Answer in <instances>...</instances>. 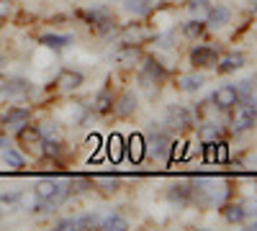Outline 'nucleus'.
Here are the masks:
<instances>
[{
    "instance_id": "1",
    "label": "nucleus",
    "mask_w": 257,
    "mask_h": 231,
    "mask_svg": "<svg viewBox=\"0 0 257 231\" xmlns=\"http://www.w3.org/2000/svg\"><path fill=\"white\" fill-rule=\"evenodd\" d=\"M254 123H257V108H254L252 98L239 100L237 106H234V116H231V131H234V134H244V131L254 129Z\"/></svg>"
},
{
    "instance_id": "2",
    "label": "nucleus",
    "mask_w": 257,
    "mask_h": 231,
    "mask_svg": "<svg viewBox=\"0 0 257 231\" xmlns=\"http://www.w3.org/2000/svg\"><path fill=\"white\" fill-rule=\"evenodd\" d=\"M198 121V116H196V111L193 108H188V106H170L167 108V113H165V123L170 126V129H175V131H188V129H196V123Z\"/></svg>"
},
{
    "instance_id": "3",
    "label": "nucleus",
    "mask_w": 257,
    "mask_h": 231,
    "mask_svg": "<svg viewBox=\"0 0 257 231\" xmlns=\"http://www.w3.org/2000/svg\"><path fill=\"white\" fill-rule=\"evenodd\" d=\"M77 16L88 26H93L98 34H113L116 31V18L108 8H95V11H77Z\"/></svg>"
},
{
    "instance_id": "4",
    "label": "nucleus",
    "mask_w": 257,
    "mask_h": 231,
    "mask_svg": "<svg viewBox=\"0 0 257 231\" xmlns=\"http://www.w3.org/2000/svg\"><path fill=\"white\" fill-rule=\"evenodd\" d=\"M167 70L162 67V62H157L155 57H144V65H142V72H139V82L144 88H152V85H160V82L167 80Z\"/></svg>"
},
{
    "instance_id": "5",
    "label": "nucleus",
    "mask_w": 257,
    "mask_h": 231,
    "mask_svg": "<svg viewBox=\"0 0 257 231\" xmlns=\"http://www.w3.org/2000/svg\"><path fill=\"white\" fill-rule=\"evenodd\" d=\"M16 139H18V146L24 152H34V154H41V144H44V134H41L39 126H21L16 131Z\"/></svg>"
},
{
    "instance_id": "6",
    "label": "nucleus",
    "mask_w": 257,
    "mask_h": 231,
    "mask_svg": "<svg viewBox=\"0 0 257 231\" xmlns=\"http://www.w3.org/2000/svg\"><path fill=\"white\" fill-rule=\"evenodd\" d=\"M144 144H147V154H152L157 159H167L170 157V149H173V139H170V134L162 131V129L149 134L144 139Z\"/></svg>"
},
{
    "instance_id": "7",
    "label": "nucleus",
    "mask_w": 257,
    "mask_h": 231,
    "mask_svg": "<svg viewBox=\"0 0 257 231\" xmlns=\"http://www.w3.org/2000/svg\"><path fill=\"white\" fill-rule=\"evenodd\" d=\"M216 62H219V49L216 47H211V44L193 47V52H190V65L193 67L211 70V67H216Z\"/></svg>"
},
{
    "instance_id": "8",
    "label": "nucleus",
    "mask_w": 257,
    "mask_h": 231,
    "mask_svg": "<svg viewBox=\"0 0 257 231\" xmlns=\"http://www.w3.org/2000/svg\"><path fill=\"white\" fill-rule=\"evenodd\" d=\"M211 103H213V108H219V111H229L239 103V93L234 85H221L211 93Z\"/></svg>"
},
{
    "instance_id": "9",
    "label": "nucleus",
    "mask_w": 257,
    "mask_h": 231,
    "mask_svg": "<svg viewBox=\"0 0 257 231\" xmlns=\"http://www.w3.org/2000/svg\"><path fill=\"white\" fill-rule=\"evenodd\" d=\"M29 121H31V111L21 108V106H11L3 116H0V126H3V129H13V131H18L21 126H26Z\"/></svg>"
},
{
    "instance_id": "10",
    "label": "nucleus",
    "mask_w": 257,
    "mask_h": 231,
    "mask_svg": "<svg viewBox=\"0 0 257 231\" xmlns=\"http://www.w3.org/2000/svg\"><path fill=\"white\" fill-rule=\"evenodd\" d=\"M0 93H3L6 98H29L34 93V85L24 77H11L0 85Z\"/></svg>"
},
{
    "instance_id": "11",
    "label": "nucleus",
    "mask_w": 257,
    "mask_h": 231,
    "mask_svg": "<svg viewBox=\"0 0 257 231\" xmlns=\"http://www.w3.org/2000/svg\"><path fill=\"white\" fill-rule=\"evenodd\" d=\"M82 82H85L82 72H77V70H62L57 75V80H54V88L62 90V93H72V90H77L82 85Z\"/></svg>"
},
{
    "instance_id": "12",
    "label": "nucleus",
    "mask_w": 257,
    "mask_h": 231,
    "mask_svg": "<svg viewBox=\"0 0 257 231\" xmlns=\"http://www.w3.org/2000/svg\"><path fill=\"white\" fill-rule=\"evenodd\" d=\"M39 44L44 49H52V52H62V49H67L70 44H75V39L70 34H41Z\"/></svg>"
},
{
    "instance_id": "13",
    "label": "nucleus",
    "mask_w": 257,
    "mask_h": 231,
    "mask_svg": "<svg viewBox=\"0 0 257 231\" xmlns=\"http://www.w3.org/2000/svg\"><path fill=\"white\" fill-rule=\"evenodd\" d=\"M105 154H108V159L113 164L123 162V157H126V139L121 134H111L108 139H105Z\"/></svg>"
},
{
    "instance_id": "14",
    "label": "nucleus",
    "mask_w": 257,
    "mask_h": 231,
    "mask_svg": "<svg viewBox=\"0 0 257 231\" xmlns=\"http://www.w3.org/2000/svg\"><path fill=\"white\" fill-rule=\"evenodd\" d=\"M242 67H244V54H242V52H229V54H224V57L216 62V72H221V75L237 72V70H242Z\"/></svg>"
},
{
    "instance_id": "15",
    "label": "nucleus",
    "mask_w": 257,
    "mask_h": 231,
    "mask_svg": "<svg viewBox=\"0 0 257 231\" xmlns=\"http://www.w3.org/2000/svg\"><path fill=\"white\" fill-rule=\"evenodd\" d=\"M231 21V11L226 6H211V11L206 13V26L211 29H224Z\"/></svg>"
},
{
    "instance_id": "16",
    "label": "nucleus",
    "mask_w": 257,
    "mask_h": 231,
    "mask_svg": "<svg viewBox=\"0 0 257 231\" xmlns=\"http://www.w3.org/2000/svg\"><path fill=\"white\" fill-rule=\"evenodd\" d=\"M126 154L128 159H132L134 164H139L147 154V144H144V136L142 134H134V136H128L126 139Z\"/></svg>"
},
{
    "instance_id": "17",
    "label": "nucleus",
    "mask_w": 257,
    "mask_h": 231,
    "mask_svg": "<svg viewBox=\"0 0 257 231\" xmlns=\"http://www.w3.org/2000/svg\"><path fill=\"white\" fill-rule=\"evenodd\" d=\"M170 200L178 203V205H185L190 203V195H193V182H173L170 185V190H167Z\"/></svg>"
},
{
    "instance_id": "18",
    "label": "nucleus",
    "mask_w": 257,
    "mask_h": 231,
    "mask_svg": "<svg viewBox=\"0 0 257 231\" xmlns=\"http://www.w3.org/2000/svg\"><path fill=\"white\" fill-rule=\"evenodd\" d=\"M221 216L229 223H244L247 221V211H244V203H221Z\"/></svg>"
},
{
    "instance_id": "19",
    "label": "nucleus",
    "mask_w": 257,
    "mask_h": 231,
    "mask_svg": "<svg viewBox=\"0 0 257 231\" xmlns=\"http://www.w3.org/2000/svg\"><path fill=\"white\" fill-rule=\"evenodd\" d=\"M113 111H116L118 116H132V113L137 111V95H134L132 90L121 93V95L113 100Z\"/></svg>"
},
{
    "instance_id": "20",
    "label": "nucleus",
    "mask_w": 257,
    "mask_h": 231,
    "mask_svg": "<svg viewBox=\"0 0 257 231\" xmlns=\"http://www.w3.org/2000/svg\"><path fill=\"white\" fill-rule=\"evenodd\" d=\"M206 21H201V18H190V21H185V24L180 26V34L185 36V39H201L203 34H206Z\"/></svg>"
},
{
    "instance_id": "21",
    "label": "nucleus",
    "mask_w": 257,
    "mask_h": 231,
    "mask_svg": "<svg viewBox=\"0 0 257 231\" xmlns=\"http://www.w3.org/2000/svg\"><path fill=\"white\" fill-rule=\"evenodd\" d=\"M93 111L100 113V116H105V113H111V111H113V93H111L108 88L100 90V93L95 95V100H93Z\"/></svg>"
},
{
    "instance_id": "22",
    "label": "nucleus",
    "mask_w": 257,
    "mask_h": 231,
    "mask_svg": "<svg viewBox=\"0 0 257 231\" xmlns=\"http://www.w3.org/2000/svg\"><path fill=\"white\" fill-rule=\"evenodd\" d=\"M137 59H139V52H137L134 44H123V47L113 54V62H118L121 67H132Z\"/></svg>"
},
{
    "instance_id": "23",
    "label": "nucleus",
    "mask_w": 257,
    "mask_h": 231,
    "mask_svg": "<svg viewBox=\"0 0 257 231\" xmlns=\"http://www.w3.org/2000/svg\"><path fill=\"white\" fill-rule=\"evenodd\" d=\"M3 162L11 167L13 172H21L26 167V157L21 154L18 149H13V146H6V149H3Z\"/></svg>"
},
{
    "instance_id": "24",
    "label": "nucleus",
    "mask_w": 257,
    "mask_h": 231,
    "mask_svg": "<svg viewBox=\"0 0 257 231\" xmlns=\"http://www.w3.org/2000/svg\"><path fill=\"white\" fill-rule=\"evenodd\" d=\"M198 139L203 144H213V141L221 139V129H219L216 123H201L198 126Z\"/></svg>"
},
{
    "instance_id": "25",
    "label": "nucleus",
    "mask_w": 257,
    "mask_h": 231,
    "mask_svg": "<svg viewBox=\"0 0 257 231\" xmlns=\"http://www.w3.org/2000/svg\"><path fill=\"white\" fill-rule=\"evenodd\" d=\"M178 82L183 93H198L203 88V75H183Z\"/></svg>"
},
{
    "instance_id": "26",
    "label": "nucleus",
    "mask_w": 257,
    "mask_h": 231,
    "mask_svg": "<svg viewBox=\"0 0 257 231\" xmlns=\"http://www.w3.org/2000/svg\"><path fill=\"white\" fill-rule=\"evenodd\" d=\"M98 228H108V231H126L128 228V221L118 213H111V216H105L100 218V226Z\"/></svg>"
},
{
    "instance_id": "27",
    "label": "nucleus",
    "mask_w": 257,
    "mask_h": 231,
    "mask_svg": "<svg viewBox=\"0 0 257 231\" xmlns=\"http://www.w3.org/2000/svg\"><path fill=\"white\" fill-rule=\"evenodd\" d=\"M95 185L100 187V193H105V195H113V193H118L121 180H118V177H111V175H100V177L95 180Z\"/></svg>"
},
{
    "instance_id": "28",
    "label": "nucleus",
    "mask_w": 257,
    "mask_h": 231,
    "mask_svg": "<svg viewBox=\"0 0 257 231\" xmlns=\"http://www.w3.org/2000/svg\"><path fill=\"white\" fill-rule=\"evenodd\" d=\"M142 39H144V31H142V26L128 24V26L121 31V44H139Z\"/></svg>"
},
{
    "instance_id": "29",
    "label": "nucleus",
    "mask_w": 257,
    "mask_h": 231,
    "mask_svg": "<svg viewBox=\"0 0 257 231\" xmlns=\"http://www.w3.org/2000/svg\"><path fill=\"white\" fill-rule=\"evenodd\" d=\"M123 8L134 16H144L152 11V0H123Z\"/></svg>"
},
{
    "instance_id": "30",
    "label": "nucleus",
    "mask_w": 257,
    "mask_h": 231,
    "mask_svg": "<svg viewBox=\"0 0 257 231\" xmlns=\"http://www.w3.org/2000/svg\"><path fill=\"white\" fill-rule=\"evenodd\" d=\"M64 149H62V141L59 139H44V144H41V154L44 157H59Z\"/></svg>"
},
{
    "instance_id": "31",
    "label": "nucleus",
    "mask_w": 257,
    "mask_h": 231,
    "mask_svg": "<svg viewBox=\"0 0 257 231\" xmlns=\"http://www.w3.org/2000/svg\"><path fill=\"white\" fill-rule=\"evenodd\" d=\"M70 185H72V193H88V190H93V180L82 177V175H72Z\"/></svg>"
},
{
    "instance_id": "32",
    "label": "nucleus",
    "mask_w": 257,
    "mask_h": 231,
    "mask_svg": "<svg viewBox=\"0 0 257 231\" xmlns=\"http://www.w3.org/2000/svg\"><path fill=\"white\" fill-rule=\"evenodd\" d=\"M211 6H213L211 0H188V11L196 16V18H198V16H206V13L211 11Z\"/></svg>"
},
{
    "instance_id": "33",
    "label": "nucleus",
    "mask_w": 257,
    "mask_h": 231,
    "mask_svg": "<svg viewBox=\"0 0 257 231\" xmlns=\"http://www.w3.org/2000/svg\"><path fill=\"white\" fill-rule=\"evenodd\" d=\"M100 226V216L98 213H85L77 218V228H98Z\"/></svg>"
},
{
    "instance_id": "34",
    "label": "nucleus",
    "mask_w": 257,
    "mask_h": 231,
    "mask_svg": "<svg viewBox=\"0 0 257 231\" xmlns=\"http://www.w3.org/2000/svg\"><path fill=\"white\" fill-rule=\"evenodd\" d=\"M18 203H21V193H3V195H0V205L18 208Z\"/></svg>"
},
{
    "instance_id": "35",
    "label": "nucleus",
    "mask_w": 257,
    "mask_h": 231,
    "mask_svg": "<svg viewBox=\"0 0 257 231\" xmlns=\"http://www.w3.org/2000/svg\"><path fill=\"white\" fill-rule=\"evenodd\" d=\"M57 228L59 231H67V228H77V218H62V221H57Z\"/></svg>"
},
{
    "instance_id": "36",
    "label": "nucleus",
    "mask_w": 257,
    "mask_h": 231,
    "mask_svg": "<svg viewBox=\"0 0 257 231\" xmlns=\"http://www.w3.org/2000/svg\"><path fill=\"white\" fill-rule=\"evenodd\" d=\"M242 203H244L247 216H249V213H257V200H242Z\"/></svg>"
},
{
    "instance_id": "37",
    "label": "nucleus",
    "mask_w": 257,
    "mask_h": 231,
    "mask_svg": "<svg viewBox=\"0 0 257 231\" xmlns=\"http://www.w3.org/2000/svg\"><path fill=\"white\" fill-rule=\"evenodd\" d=\"M6 146H11V136L0 129V149H6Z\"/></svg>"
},
{
    "instance_id": "38",
    "label": "nucleus",
    "mask_w": 257,
    "mask_h": 231,
    "mask_svg": "<svg viewBox=\"0 0 257 231\" xmlns=\"http://www.w3.org/2000/svg\"><path fill=\"white\" fill-rule=\"evenodd\" d=\"M88 144L93 146V152H95V149H100V136H98V134H93V136L88 139Z\"/></svg>"
},
{
    "instance_id": "39",
    "label": "nucleus",
    "mask_w": 257,
    "mask_h": 231,
    "mask_svg": "<svg viewBox=\"0 0 257 231\" xmlns=\"http://www.w3.org/2000/svg\"><path fill=\"white\" fill-rule=\"evenodd\" d=\"M249 3H252V11H257V0H249Z\"/></svg>"
},
{
    "instance_id": "40",
    "label": "nucleus",
    "mask_w": 257,
    "mask_h": 231,
    "mask_svg": "<svg viewBox=\"0 0 257 231\" xmlns=\"http://www.w3.org/2000/svg\"><path fill=\"white\" fill-rule=\"evenodd\" d=\"M3 216H6V211H3V208H0V218H3Z\"/></svg>"
},
{
    "instance_id": "41",
    "label": "nucleus",
    "mask_w": 257,
    "mask_h": 231,
    "mask_svg": "<svg viewBox=\"0 0 257 231\" xmlns=\"http://www.w3.org/2000/svg\"><path fill=\"white\" fill-rule=\"evenodd\" d=\"M252 228H257V221H254V223H252Z\"/></svg>"
}]
</instances>
